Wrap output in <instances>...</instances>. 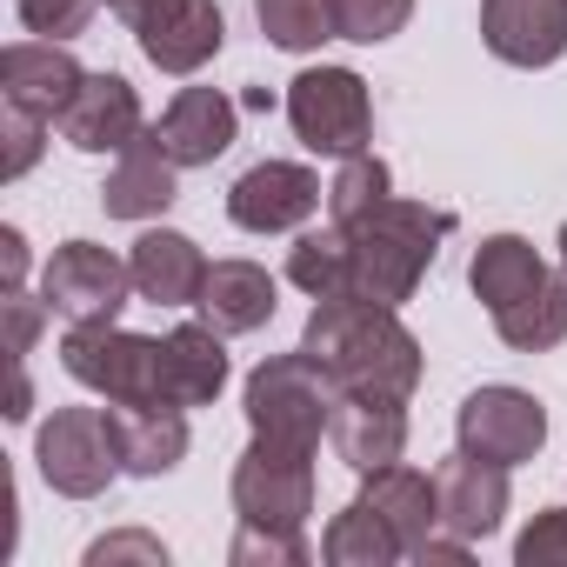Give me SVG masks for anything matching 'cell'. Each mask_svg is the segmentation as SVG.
Listing matches in <instances>:
<instances>
[{
  "instance_id": "1",
  "label": "cell",
  "mask_w": 567,
  "mask_h": 567,
  "mask_svg": "<svg viewBox=\"0 0 567 567\" xmlns=\"http://www.w3.org/2000/svg\"><path fill=\"white\" fill-rule=\"evenodd\" d=\"M301 354L334 381V394L408 401L414 381H421V341L401 328V308H381V301H361V295L315 301Z\"/></svg>"
},
{
  "instance_id": "2",
  "label": "cell",
  "mask_w": 567,
  "mask_h": 567,
  "mask_svg": "<svg viewBox=\"0 0 567 567\" xmlns=\"http://www.w3.org/2000/svg\"><path fill=\"white\" fill-rule=\"evenodd\" d=\"M334 227L348 234V295L401 308V301H414L421 274L434 267L441 240L454 234V214L388 194V200H374V207H361L354 220H334Z\"/></svg>"
},
{
  "instance_id": "3",
  "label": "cell",
  "mask_w": 567,
  "mask_h": 567,
  "mask_svg": "<svg viewBox=\"0 0 567 567\" xmlns=\"http://www.w3.org/2000/svg\"><path fill=\"white\" fill-rule=\"evenodd\" d=\"M467 280H474V295L494 315V334L507 348L540 354V348H560L567 341V274H554L520 234L481 240Z\"/></svg>"
},
{
  "instance_id": "4",
  "label": "cell",
  "mask_w": 567,
  "mask_h": 567,
  "mask_svg": "<svg viewBox=\"0 0 567 567\" xmlns=\"http://www.w3.org/2000/svg\"><path fill=\"white\" fill-rule=\"evenodd\" d=\"M247 427L267 441H295V447H321L328 421H334V381L295 348V354H274L247 374Z\"/></svg>"
},
{
  "instance_id": "5",
  "label": "cell",
  "mask_w": 567,
  "mask_h": 567,
  "mask_svg": "<svg viewBox=\"0 0 567 567\" xmlns=\"http://www.w3.org/2000/svg\"><path fill=\"white\" fill-rule=\"evenodd\" d=\"M234 514H240V527L301 534L315 514V447L254 434L234 467Z\"/></svg>"
},
{
  "instance_id": "6",
  "label": "cell",
  "mask_w": 567,
  "mask_h": 567,
  "mask_svg": "<svg viewBox=\"0 0 567 567\" xmlns=\"http://www.w3.org/2000/svg\"><path fill=\"white\" fill-rule=\"evenodd\" d=\"M288 121L301 134V147L315 154H368L374 141V101H368V81L354 68H308L288 81Z\"/></svg>"
},
{
  "instance_id": "7",
  "label": "cell",
  "mask_w": 567,
  "mask_h": 567,
  "mask_svg": "<svg viewBox=\"0 0 567 567\" xmlns=\"http://www.w3.org/2000/svg\"><path fill=\"white\" fill-rule=\"evenodd\" d=\"M161 361H167V341L127 334V328H114V321L68 328V341H61V368H68L81 388L107 394V401H161V408H167Z\"/></svg>"
},
{
  "instance_id": "8",
  "label": "cell",
  "mask_w": 567,
  "mask_h": 567,
  "mask_svg": "<svg viewBox=\"0 0 567 567\" xmlns=\"http://www.w3.org/2000/svg\"><path fill=\"white\" fill-rule=\"evenodd\" d=\"M34 461H41V481L68 501L107 494V481L121 474V441L107 408H54V421H41L34 434Z\"/></svg>"
},
{
  "instance_id": "9",
  "label": "cell",
  "mask_w": 567,
  "mask_h": 567,
  "mask_svg": "<svg viewBox=\"0 0 567 567\" xmlns=\"http://www.w3.org/2000/svg\"><path fill=\"white\" fill-rule=\"evenodd\" d=\"M134 295V260L94 247V240H68L54 247V260L41 267V301L48 315H61L68 328H94V321H121Z\"/></svg>"
},
{
  "instance_id": "10",
  "label": "cell",
  "mask_w": 567,
  "mask_h": 567,
  "mask_svg": "<svg viewBox=\"0 0 567 567\" xmlns=\"http://www.w3.org/2000/svg\"><path fill=\"white\" fill-rule=\"evenodd\" d=\"M454 441H461V454H474V461L520 467V461H534L540 441H547V408H540L534 394H520V388H481V394L461 401Z\"/></svg>"
},
{
  "instance_id": "11",
  "label": "cell",
  "mask_w": 567,
  "mask_h": 567,
  "mask_svg": "<svg viewBox=\"0 0 567 567\" xmlns=\"http://www.w3.org/2000/svg\"><path fill=\"white\" fill-rule=\"evenodd\" d=\"M321 207V174L301 161H260L227 187V220L247 234H288Z\"/></svg>"
},
{
  "instance_id": "12",
  "label": "cell",
  "mask_w": 567,
  "mask_h": 567,
  "mask_svg": "<svg viewBox=\"0 0 567 567\" xmlns=\"http://www.w3.org/2000/svg\"><path fill=\"white\" fill-rule=\"evenodd\" d=\"M481 41L507 68H554L567 54V0H481Z\"/></svg>"
},
{
  "instance_id": "13",
  "label": "cell",
  "mask_w": 567,
  "mask_h": 567,
  "mask_svg": "<svg viewBox=\"0 0 567 567\" xmlns=\"http://www.w3.org/2000/svg\"><path fill=\"white\" fill-rule=\"evenodd\" d=\"M134 34H141V54H147L161 74H200V68L220 54L227 21H220L214 0H161L154 14L134 21Z\"/></svg>"
},
{
  "instance_id": "14",
  "label": "cell",
  "mask_w": 567,
  "mask_h": 567,
  "mask_svg": "<svg viewBox=\"0 0 567 567\" xmlns=\"http://www.w3.org/2000/svg\"><path fill=\"white\" fill-rule=\"evenodd\" d=\"M54 127H61L68 147H81V154H121V147H134V141L147 134L141 94H134L121 74H87V81L74 87V101L61 107Z\"/></svg>"
},
{
  "instance_id": "15",
  "label": "cell",
  "mask_w": 567,
  "mask_h": 567,
  "mask_svg": "<svg viewBox=\"0 0 567 567\" xmlns=\"http://www.w3.org/2000/svg\"><path fill=\"white\" fill-rule=\"evenodd\" d=\"M328 441H334V454L354 474L394 467L408 454V401H388V394H334Z\"/></svg>"
},
{
  "instance_id": "16",
  "label": "cell",
  "mask_w": 567,
  "mask_h": 567,
  "mask_svg": "<svg viewBox=\"0 0 567 567\" xmlns=\"http://www.w3.org/2000/svg\"><path fill=\"white\" fill-rule=\"evenodd\" d=\"M87 74L74 68V54L61 41H14L0 54V107H28L41 121H61V107L74 101Z\"/></svg>"
},
{
  "instance_id": "17",
  "label": "cell",
  "mask_w": 567,
  "mask_h": 567,
  "mask_svg": "<svg viewBox=\"0 0 567 567\" xmlns=\"http://www.w3.org/2000/svg\"><path fill=\"white\" fill-rule=\"evenodd\" d=\"M234 101L220 94V87H181L174 94V107L147 127L154 141H161V154L174 161V167H207V161H220L227 147H234Z\"/></svg>"
},
{
  "instance_id": "18",
  "label": "cell",
  "mask_w": 567,
  "mask_h": 567,
  "mask_svg": "<svg viewBox=\"0 0 567 567\" xmlns=\"http://www.w3.org/2000/svg\"><path fill=\"white\" fill-rule=\"evenodd\" d=\"M434 494H441V527L461 540H487L507 520V467L454 454L434 467Z\"/></svg>"
},
{
  "instance_id": "19",
  "label": "cell",
  "mask_w": 567,
  "mask_h": 567,
  "mask_svg": "<svg viewBox=\"0 0 567 567\" xmlns=\"http://www.w3.org/2000/svg\"><path fill=\"white\" fill-rule=\"evenodd\" d=\"M114 441H121V467L141 481H161L181 467L187 454V408H161V401H107Z\"/></svg>"
},
{
  "instance_id": "20",
  "label": "cell",
  "mask_w": 567,
  "mask_h": 567,
  "mask_svg": "<svg viewBox=\"0 0 567 567\" xmlns=\"http://www.w3.org/2000/svg\"><path fill=\"white\" fill-rule=\"evenodd\" d=\"M127 260H134V295H141V301H154V308H194V301H200L207 260H200V247H194L187 234L147 227Z\"/></svg>"
},
{
  "instance_id": "21",
  "label": "cell",
  "mask_w": 567,
  "mask_h": 567,
  "mask_svg": "<svg viewBox=\"0 0 567 567\" xmlns=\"http://www.w3.org/2000/svg\"><path fill=\"white\" fill-rule=\"evenodd\" d=\"M194 308H200V321H207L214 334H254V328H267L274 308H280V301H274V274L254 267V260H214Z\"/></svg>"
},
{
  "instance_id": "22",
  "label": "cell",
  "mask_w": 567,
  "mask_h": 567,
  "mask_svg": "<svg viewBox=\"0 0 567 567\" xmlns=\"http://www.w3.org/2000/svg\"><path fill=\"white\" fill-rule=\"evenodd\" d=\"M361 501L401 534V547L421 560V547L441 534V494H434V474H414V467H374V474H361Z\"/></svg>"
},
{
  "instance_id": "23",
  "label": "cell",
  "mask_w": 567,
  "mask_h": 567,
  "mask_svg": "<svg viewBox=\"0 0 567 567\" xmlns=\"http://www.w3.org/2000/svg\"><path fill=\"white\" fill-rule=\"evenodd\" d=\"M167 341V361H161V388H167V408H207L220 388H227V334H214L207 321H181Z\"/></svg>"
},
{
  "instance_id": "24",
  "label": "cell",
  "mask_w": 567,
  "mask_h": 567,
  "mask_svg": "<svg viewBox=\"0 0 567 567\" xmlns=\"http://www.w3.org/2000/svg\"><path fill=\"white\" fill-rule=\"evenodd\" d=\"M174 174H181V167L161 154V141L141 134L134 147H121V167L107 174L101 207H107L114 220H154V214L174 207Z\"/></svg>"
},
{
  "instance_id": "25",
  "label": "cell",
  "mask_w": 567,
  "mask_h": 567,
  "mask_svg": "<svg viewBox=\"0 0 567 567\" xmlns=\"http://www.w3.org/2000/svg\"><path fill=\"white\" fill-rule=\"evenodd\" d=\"M321 554H328V567H388V560H401L408 547H401V534H394L368 501H348V507L328 520Z\"/></svg>"
},
{
  "instance_id": "26",
  "label": "cell",
  "mask_w": 567,
  "mask_h": 567,
  "mask_svg": "<svg viewBox=\"0 0 567 567\" xmlns=\"http://www.w3.org/2000/svg\"><path fill=\"white\" fill-rule=\"evenodd\" d=\"M288 280L301 295L328 301V295H348V234L328 220L321 234H301L295 254H288Z\"/></svg>"
},
{
  "instance_id": "27",
  "label": "cell",
  "mask_w": 567,
  "mask_h": 567,
  "mask_svg": "<svg viewBox=\"0 0 567 567\" xmlns=\"http://www.w3.org/2000/svg\"><path fill=\"white\" fill-rule=\"evenodd\" d=\"M254 14H260V34L274 48H288V54H308V48L334 41V8L328 0H254Z\"/></svg>"
},
{
  "instance_id": "28",
  "label": "cell",
  "mask_w": 567,
  "mask_h": 567,
  "mask_svg": "<svg viewBox=\"0 0 567 567\" xmlns=\"http://www.w3.org/2000/svg\"><path fill=\"white\" fill-rule=\"evenodd\" d=\"M388 194H394L388 161H381V154H348L341 174H334V187H328V220H354L361 207H374V200H388Z\"/></svg>"
},
{
  "instance_id": "29",
  "label": "cell",
  "mask_w": 567,
  "mask_h": 567,
  "mask_svg": "<svg viewBox=\"0 0 567 567\" xmlns=\"http://www.w3.org/2000/svg\"><path fill=\"white\" fill-rule=\"evenodd\" d=\"M328 8H334V41L374 48V41H394L408 28L414 0H328Z\"/></svg>"
},
{
  "instance_id": "30",
  "label": "cell",
  "mask_w": 567,
  "mask_h": 567,
  "mask_svg": "<svg viewBox=\"0 0 567 567\" xmlns=\"http://www.w3.org/2000/svg\"><path fill=\"white\" fill-rule=\"evenodd\" d=\"M14 8H21V28L41 41H74L94 21V0H14Z\"/></svg>"
},
{
  "instance_id": "31",
  "label": "cell",
  "mask_w": 567,
  "mask_h": 567,
  "mask_svg": "<svg viewBox=\"0 0 567 567\" xmlns=\"http://www.w3.org/2000/svg\"><path fill=\"white\" fill-rule=\"evenodd\" d=\"M227 554H234V567H301V560H308V540H301V534H267V527H240Z\"/></svg>"
},
{
  "instance_id": "32",
  "label": "cell",
  "mask_w": 567,
  "mask_h": 567,
  "mask_svg": "<svg viewBox=\"0 0 567 567\" xmlns=\"http://www.w3.org/2000/svg\"><path fill=\"white\" fill-rule=\"evenodd\" d=\"M514 560L520 567H567V507L534 514V527L514 540Z\"/></svg>"
},
{
  "instance_id": "33",
  "label": "cell",
  "mask_w": 567,
  "mask_h": 567,
  "mask_svg": "<svg viewBox=\"0 0 567 567\" xmlns=\"http://www.w3.org/2000/svg\"><path fill=\"white\" fill-rule=\"evenodd\" d=\"M0 114H8V161H0V174L21 181V174L41 161V134H48L54 121H41V114H28V107H0Z\"/></svg>"
},
{
  "instance_id": "34",
  "label": "cell",
  "mask_w": 567,
  "mask_h": 567,
  "mask_svg": "<svg viewBox=\"0 0 567 567\" xmlns=\"http://www.w3.org/2000/svg\"><path fill=\"white\" fill-rule=\"evenodd\" d=\"M0 308H8V361H14V368H28V354H34V334H41V315H48V301H28V295L14 288L8 301H0Z\"/></svg>"
},
{
  "instance_id": "35",
  "label": "cell",
  "mask_w": 567,
  "mask_h": 567,
  "mask_svg": "<svg viewBox=\"0 0 567 567\" xmlns=\"http://www.w3.org/2000/svg\"><path fill=\"white\" fill-rule=\"evenodd\" d=\"M107 560H147V567H167V547L154 534H107L87 547V567H107Z\"/></svg>"
},
{
  "instance_id": "36",
  "label": "cell",
  "mask_w": 567,
  "mask_h": 567,
  "mask_svg": "<svg viewBox=\"0 0 567 567\" xmlns=\"http://www.w3.org/2000/svg\"><path fill=\"white\" fill-rule=\"evenodd\" d=\"M0 260H8V295L21 288V274H28V240L14 227H0Z\"/></svg>"
},
{
  "instance_id": "37",
  "label": "cell",
  "mask_w": 567,
  "mask_h": 567,
  "mask_svg": "<svg viewBox=\"0 0 567 567\" xmlns=\"http://www.w3.org/2000/svg\"><path fill=\"white\" fill-rule=\"evenodd\" d=\"M107 8H114V14H121V21H127V28H134V21H141V14H154V8H161V0H107Z\"/></svg>"
},
{
  "instance_id": "38",
  "label": "cell",
  "mask_w": 567,
  "mask_h": 567,
  "mask_svg": "<svg viewBox=\"0 0 567 567\" xmlns=\"http://www.w3.org/2000/svg\"><path fill=\"white\" fill-rule=\"evenodd\" d=\"M560 267H567V227H560Z\"/></svg>"
}]
</instances>
